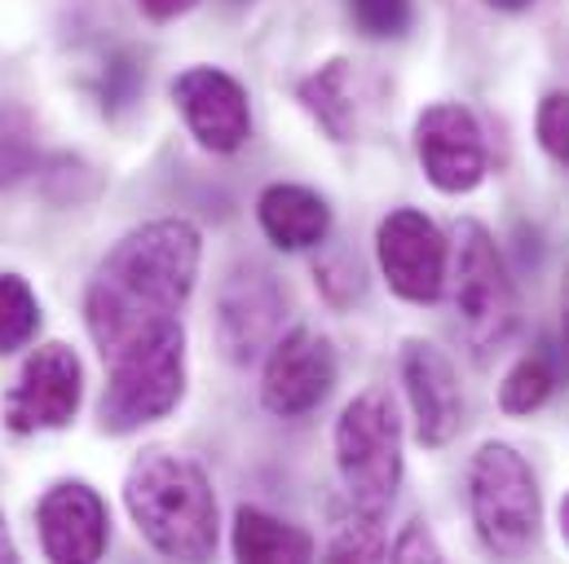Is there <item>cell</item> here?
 Listing matches in <instances>:
<instances>
[{
	"label": "cell",
	"mask_w": 569,
	"mask_h": 564,
	"mask_svg": "<svg viewBox=\"0 0 569 564\" xmlns=\"http://www.w3.org/2000/svg\"><path fill=\"white\" fill-rule=\"evenodd\" d=\"M389 556L398 564H416V561H446V552H441V543L432 538V530H428V521H411V525H402V534L393 538V547H389Z\"/></svg>",
	"instance_id": "cell-22"
},
{
	"label": "cell",
	"mask_w": 569,
	"mask_h": 564,
	"mask_svg": "<svg viewBox=\"0 0 569 564\" xmlns=\"http://www.w3.org/2000/svg\"><path fill=\"white\" fill-rule=\"evenodd\" d=\"M561 538L569 543V494L561 498Z\"/></svg>",
	"instance_id": "cell-28"
},
{
	"label": "cell",
	"mask_w": 569,
	"mask_h": 564,
	"mask_svg": "<svg viewBox=\"0 0 569 564\" xmlns=\"http://www.w3.org/2000/svg\"><path fill=\"white\" fill-rule=\"evenodd\" d=\"M336 389V349L309 326H291L266 353L261 406L279 420H300L318 411Z\"/></svg>",
	"instance_id": "cell-8"
},
{
	"label": "cell",
	"mask_w": 569,
	"mask_h": 564,
	"mask_svg": "<svg viewBox=\"0 0 569 564\" xmlns=\"http://www.w3.org/2000/svg\"><path fill=\"white\" fill-rule=\"evenodd\" d=\"M40 331V300L22 274H0V357L27 349Z\"/></svg>",
	"instance_id": "cell-18"
},
{
	"label": "cell",
	"mask_w": 569,
	"mask_h": 564,
	"mask_svg": "<svg viewBox=\"0 0 569 564\" xmlns=\"http://www.w3.org/2000/svg\"><path fill=\"white\" fill-rule=\"evenodd\" d=\"M0 561L13 564L18 561V547H13V538H9V530H4V512H0Z\"/></svg>",
	"instance_id": "cell-26"
},
{
	"label": "cell",
	"mask_w": 569,
	"mask_h": 564,
	"mask_svg": "<svg viewBox=\"0 0 569 564\" xmlns=\"http://www.w3.org/2000/svg\"><path fill=\"white\" fill-rule=\"evenodd\" d=\"M124 507L150 552L163 561H212L217 552V494L208 472L177 450L150 445L124 472Z\"/></svg>",
	"instance_id": "cell-2"
},
{
	"label": "cell",
	"mask_w": 569,
	"mask_h": 564,
	"mask_svg": "<svg viewBox=\"0 0 569 564\" xmlns=\"http://www.w3.org/2000/svg\"><path fill=\"white\" fill-rule=\"evenodd\" d=\"M561 366H566V380H569V265H566V282H561Z\"/></svg>",
	"instance_id": "cell-25"
},
{
	"label": "cell",
	"mask_w": 569,
	"mask_h": 564,
	"mask_svg": "<svg viewBox=\"0 0 569 564\" xmlns=\"http://www.w3.org/2000/svg\"><path fill=\"white\" fill-rule=\"evenodd\" d=\"M40 547L58 564H93L102 561L111 538V516L102 494L89 481H58L36 503Z\"/></svg>",
	"instance_id": "cell-12"
},
{
	"label": "cell",
	"mask_w": 569,
	"mask_h": 564,
	"mask_svg": "<svg viewBox=\"0 0 569 564\" xmlns=\"http://www.w3.org/2000/svg\"><path fill=\"white\" fill-rule=\"evenodd\" d=\"M468 516L477 538L499 561H521L543 534V494L526 454L508 441H486L468 463Z\"/></svg>",
	"instance_id": "cell-4"
},
{
	"label": "cell",
	"mask_w": 569,
	"mask_h": 564,
	"mask_svg": "<svg viewBox=\"0 0 569 564\" xmlns=\"http://www.w3.org/2000/svg\"><path fill=\"white\" fill-rule=\"evenodd\" d=\"M389 556V543H385V530H380V516H367V512H345L336 521V534L327 543V561H385Z\"/></svg>",
	"instance_id": "cell-19"
},
{
	"label": "cell",
	"mask_w": 569,
	"mask_h": 564,
	"mask_svg": "<svg viewBox=\"0 0 569 564\" xmlns=\"http://www.w3.org/2000/svg\"><path fill=\"white\" fill-rule=\"evenodd\" d=\"M490 9H499V13H521V9H530L535 0H486Z\"/></svg>",
	"instance_id": "cell-27"
},
{
	"label": "cell",
	"mask_w": 569,
	"mask_h": 564,
	"mask_svg": "<svg viewBox=\"0 0 569 564\" xmlns=\"http://www.w3.org/2000/svg\"><path fill=\"white\" fill-rule=\"evenodd\" d=\"M331 450H336V472H340L349 507L385 521L402 490V472H407L402 420H398L393 397L380 389L358 393L336 420Z\"/></svg>",
	"instance_id": "cell-5"
},
{
	"label": "cell",
	"mask_w": 569,
	"mask_h": 564,
	"mask_svg": "<svg viewBox=\"0 0 569 564\" xmlns=\"http://www.w3.org/2000/svg\"><path fill=\"white\" fill-rule=\"evenodd\" d=\"M349 13L358 22L362 36L371 40H398L411 31L416 4L411 0H349Z\"/></svg>",
	"instance_id": "cell-20"
},
{
	"label": "cell",
	"mask_w": 569,
	"mask_h": 564,
	"mask_svg": "<svg viewBox=\"0 0 569 564\" xmlns=\"http://www.w3.org/2000/svg\"><path fill=\"white\" fill-rule=\"evenodd\" d=\"M257 221H261V234L279 248V252H309L318 243H327L331 234V208L318 190L309 185H266L261 199H257Z\"/></svg>",
	"instance_id": "cell-14"
},
{
	"label": "cell",
	"mask_w": 569,
	"mask_h": 564,
	"mask_svg": "<svg viewBox=\"0 0 569 564\" xmlns=\"http://www.w3.org/2000/svg\"><path fill=\"white\" fill-rule=\"evenodd\" d=\"M402 389L411 402L416 441L428 450H441L455 441L463 423V393L450 357L432 340H407L402 344Z\"/></svg>",
	"instance_id": "cell-13"
},
{
	"label": "cell",
	"mask_w": 569,
	"mask_h": 564,
	"mask_svg": "<svg viewBox=\"0 0 569 564\" xmlns=\"http://www.w3.org/2000/svg\"><path fill=\"white\" fill-rule=\"evenodd\" d=\"M552 389H557V366H552V357L548 353H521L512 366H508V375H503V384H499V411L503 415H535V411H543L548 406V397H552Z\"/></svg>",
	"instance_id": "cell-17"
},
{
	"label": "cell",
	"mask_w": 569,
	"mask_h": 564,
	"mask_svg": "<svg viewBox=\"0 0 569 564\" xmlns=\"http://www.w3.org/2000/svg\"><path fill=\"white\" fill-rule=\"evenodd\" d=\"M230 547H234V561L248 564H305L318 552L313 534H305L300 525L279 521L261 507H239L234 512Z\"/></svg>",
	"instance_id": "cell-15"
},
{
	"label": "cell",
	"mask_w": 569,
	"mask_h": 564,
	"mask_svg": "<svg viewBox=\"0 0 569 564\" xmlns=\"http://www.w3.org/2000/svg\"><path fill=\"white\" fill-rule=\"evenodd\" d=\"M416 154L432 190L441 194H472L490 172L481 124L463 102H432L420 111Z\"/></svg>",
	"instance_id": "cell-9"
},
{
	"label": "cell",
	"mask_w": 569,
	"mask_h": 564,
	"mask_svg": "<svg viewBox=\"0 0 569 564\" xmlns=\"http://www.w3.org/2000/svg\"><path fill=\"white\" fill-rule=\"evenodd\" d=\"M376 261L393 295L407 304H432L446 291L450 239L420 208H393L376 230Z\"/></svg>",
	"instance_id": "cell-7"
},
{
	"label": "cell",
	"mask_w": 569,
	"mask_h": 564,
	"mask_svg": "<svg viewBox=\"0 0 569 564\" xmlns=\"http://www.w3.org/2000/svg\"><path fill=\"white\" fill-rule=\"evenodd\" d=\"M283 326V286L261 265H239L217 291V344L234 366L270 353Z\"/></svg>",
	"instance_id": "cell-10"
},
{
	"label": "cell",
	"mask_w": 569,
	"mask_h": 564,
	"mask_svg": "<svg viewBox=\"0 0 569 564\" xmlns=\"http://www.w3.org/2000/svg\"><path fill=\"white\" fill-rule=\"evenodd\" d=\"M31 145L22 133H9V129H0V185H13V181H22L27 172H31Z\"/></svg>",
	"instance_id": "cell-23"
},
{
	"label": "cell",
	"mask_w": 569,
	"mask_h": 564,
	"mask_svg": "<svg viewBox=\"0 0 569 564\" xmlns=\"http://www.w3.org/2000/svg\"><path fill=\"white\" fill-rule=\"evenodd\" d=\"M203 234L186 216H159L129 230L84 286V326L107 366L98 420L129 436L163 420L186 397V326Z\"/></svg>",
	"instance_id": "cell-1"
},
{
	"label": "cell",
	"mask_w": 569,
	"mask_h": 564,
	"mask_svg": "<svg viewBox=\"0 0 569 564\" xmlns=\"http://www.w3.org/2000/svg\"><path fill=\"white\" fill-rule=\"evenodd\" d=\"M296 102L309 111V120H313L331 141L353 138L358 107H353L349 62H345V58H331V62H322L318 71H309V75L296 84Z\"/></svg>",
	"instance_id": "cell-16"
},
{
	"label": "cell",
	"mask_w": 569,
	"mask_h": 564,
	"mask_svg": "<svg viewBox=\"0 0 569 564\" xmlns=\"http://www.w3.org/2000/svg\"><path fill=\"white\" fill-rule=\"evenodd\" d=\"M194 4H199V0H138V9H142L150 22H172V18H186Z\"/></svg>",
	"instance_id": "cell-24"
},
{
	"label": "cell",
	"mask_w": 569,
	"mask_h": 564,
	"mask_svg": "<svg viewBox=\"0 0 569 564\" xmlns=\"http://www.w3.org/2000/svg\"><path fill=\"white\" fill-rule=\"evenodd\" d=\"M172 102H177L190 138L212 154H234L252 138L248 89L221 67H186L172 80Z\"/></svg>",
	"instance_id": "cell-11"
},
{
	"label": "cell",
	"mask_w": 569,
	"mask_h": 564,
	"mask_svg": "<svg viewBox=\"0 0 569 564\" xmlns=\"http://www.w3.org/2000/svg\"><path fill=\"white\" fill-rule=\"evenodd\" d=\"M446 291L455 322L463 331V344L477 362H490L503 353L521 326V300L517 282L508 274V261L495 243V234L481 221H459L450 234V265H446Z\"/></svg>",
	"instance_id": "cell-3"
},
{
	"label": "cell",
	"mask_w": 569,
	"mask_h": 564,
	"mask_svg": "<svg viewBox=\"0 0 569 564\" xmlns=\"http://www.w3.org/2000/svg\"><path fill=\"white\" fill-rule=\"evenodd\" d=\"M84 402V366L76 357V349L49 340L40 344L18 380L4 393V427L13 436H36V432H53L80 415Z\"/></svg>",
	"instance_id": "cell-6"
},
{
	"label": "cell",
	"mask_w": 569,
	"mask_h": 564,
	"mask_svg": "<svg viewBox=\"0 0 569 564\" xmlns=\"http://www.w3.org/2000/svg\"><path fill=\"white\" fill-rule=\"evenodd\" d=\"M535 133H539V145L569 172V93H548L539 102Z\"/></svg>",
	"instance_id": "cell-21"
}]
</instances>
